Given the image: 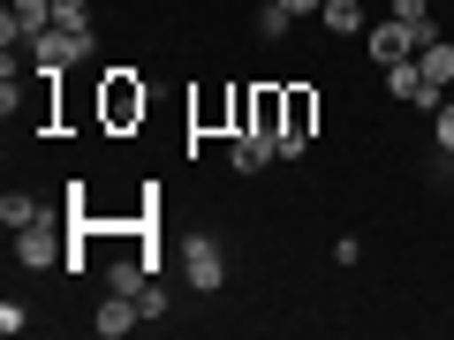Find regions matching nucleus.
Returning a JSON list of instances; mask_svg holds the SVG:
<instances>
[{
  "label": "nucleus",
  "instance_id": "f257e3e1",
  "mask_svg": "<svg viewBox=\"0 0 454 340\" xmlns=\"http://www.w3.org/2000/svg\"><path fill=\"white\" fill-rule=\"evenodd\" d=\"M98 113H106V129H129V121H145V83H137V68H114V76H106Z\"/></svg>",
  "mask_w": 454,
  "mask_h": 340
},
{
  "label": "nucleus",
  "instance_id": "f03ea898",
  "mask_svg": "<svg viewBox=\"0 0 454 340\" xmlns=\"http://www.w3.org/2000/svg\"><path fill=\"white\" fill-rule=\"evenodd\" d=\"M83 53H91V46H83L76 31H61V23H46V31L31 38V61H38V76H68V68H76Z\"/></svg>",
  "mask_w": 454,
  "mask_h": 340
},
{
  "label": "nucleus",
  "instance_id": "7ed1b4c3",
  "mask_svg": "<svg viewBox=\"0 0 454 340\" xmlns=\"http://www.w3.org/2000/svg\"><path fill=\"white\" fill-rule=\"evenodd\" d=\"M16 265H23V273H46V265H61V220H53V212H46L38 227H23V235H16Z\"/></svg>",
  "mask_w": 454,
  "mask_h": 340
},
{
  "label": "nucleus",
  "instance_id": "20e7f679",
  "mask_svg": "<svg viewBox=\"0 0 454 340\" xmlns=\"http://www.w3.org/2000/svg\"><path fill=\"white\" fill-rule=\"evenodd\" d=\"M182 273H190V288H197V295H212V288L227 280L220 243H212V235H190V243H182Z\"/></svg>",
  "mask_w": 454,
  "mask_h": 340
},
{
  "label": "nucleus",
  "instance_id": "39448f33",
  "mask_svg": "<svg viewBox=\"0 0 454 340\" xmlns=\"http://www.w3.org/2000/svg\"><path fill=\"white\" fill-rule=\"evenodd\" d=\"M364 46H372V61H379V68H394V61H409V53H417V46H424V38H417V31H409V23H402V16H379V23H372V31H364Z\"/></svg>",
  "mask_w": 454,
  "mask_h": 340
},
{
  "label": "nucleus",
  "instance_id": "423d86ee",
  "mask_svg": "<svg viewBox=\"0 0 454 340\" xmlns=\"http://www.w3.org/2000/svg\"><path fill=\"white\" fill-rule=\"evenodd\" d=\"M46 23H53V0H8V16H0V38H8V46H31Z\"/></svg>",
  "mask_w": 454,
  "mask_h": 340
},
{
  "label": "nucleus",
  "instance_id": "0eeeda50",
  "mask_svg": "<svg viewBox=\"0 0 454 340\" xmlns=\"http://www.w3.org/2000/svg\"><path fill=\"white\" fill-rule=\"evenodd\" d=\"M137 318H145V303H137V295H114L106 288V303H98V340H121V333H137Z\"/></svg>",
  "mask_w": 454,
  "mask_h": 340
},
{
  "label": "nucleus",
  "instance_id": "6e6552de",
  "mask_svg": "<svg viewBox=\"0 0 454 340\" xmlns=\"http://www.w3.org/2000/svg\"><path fill=\"white\" fill-rule=\"evenodd\" d=\"M280 159V136L273 129H235V174H258V166Z\"/></svg>",
  "mask_w": 454,
  "mask_h": 340
},
{
  "label": "nucleus",
  "instance_id": "1a4fd4ad",
  "mask_svg": "<svg viewBox=\"0 0 454 340\" xmlns=\"http://www.w3.org/2000/svg\"><path fill=\"white\" fill-rule=\"evenodd\" d=\"M417 68H424L432 91H454V38H424V46H417Z\"/></svg>",
  "mask_w": 454,
  "mask_h": 340
},
{
  "label": "nucleus",
  "instance_id": "9d476101",
  "mask_svg": "<svg viewBox=\"0 0 454 340\" xmlns=\"http://www.w3.org/2000/svg\"><path fill=\"white\" fill-rule=\"evenodd\" d=\"M318 16H325L333 38H364V31H372V8H364V0H325Z\"/></svg>",
  "mask_w": 454,
  "mask_h": 340
},
{
  "label": "nucleus",
  "instance_id": "9b49d317",
  "mask_svg": "<svg viewBox=\"0 0 454 340\" xmlns=\"http://www.w3.org/2000/svg\"><path fill=\"white\" fill-rule=\"evenodd\" d=\"M38 220H46V205H38L31 189H8V197H0V227H8V235H23V227H38Z\"/></svg>",
  "mask_w": 454,
  "mask_h": 340
},
{
  "label": "nucleus",
  "instance_id": "f8f14e48",
  "mask_svg": "<svg viewBox=\"0 0 454 340\" xmlns=\"http://www.w3.org/2000/svg\"><path fill=\"white\" fill-rule=\"evenodd\" d=\"M145 280H152V258H114V265H106V288H114V295H137Z\"/></svg>",
  "mask_w": 454,
  "mask_h": 340
},
{
  "label": "nucleus",
  "instance_id": "ddd939ff",
  "mask_svg": "<svg viewBox=\"0 0 454 340\" xmlns=\"http://www.w3.org/2000/svg\"><path fill=\"white\" fill-rule=\"evenodd\" d=\"M387 16H402L417 38H439V31H432V0H387Z\"/></svg>",
  "mask_w": 454,
  "mask_h": 340
},
{
  "label": "nucleus",
  "instance_id": "4468645a",
  "mask_svg": "<svg viewBox=\"0 0 454 340\" xmlns=\"http://www.w3.org/2000/svg\"><path fill=\"white\" fill-rule=\"evenodd\" d=\"M53 23H61V31H76L83 46H91V8H83V0H53Z\"/></svg>",
  "mask_w": 454,
  "mask_h": 340
},
{
  "label": "nucleus",
  "instance_id": "2eb2a0df",
  "mask_svg": "<svg viewBox=\"0 0 454 340\" xmlns=\"http://www.w3.org/2000/svg\"><path fill=\"white\" fill-rule=\"evenodd\" d=\"M258 38H288V8H280V0L258 8Z\"/></svg>",
  "mask_w": 454,
  "mask_h": 340
},
{
  "label": "nucleus",
  "instance_id": "dca6fc26",
  "mask_svg": "<svg viewBox=\"0 0 454 340\" xmlns=\"http://www.w3.org/2000/svg\"><path fill=\"white\" fill-rule=\"evenodd\" d=\"M137 303H145V318H167V288H160V280H145V288H137Z\"/></svg>",
  "mask_w": 454,
  "mask_h": 340
},
{
  "label": "nucleus",
  "instance_id": "f3484780",
  "mask_svg": "<svg viewBox=\"0 0 454 340\" xmlns=\"http://www.w3.org/2000/svg\"><path fill=\"white\" fill-rule=\"evenodd\" d=\"M439 151L454 159V91H447V106H439Z\"/></svg>",
  "mask_w": 454,
  "mask_h": 340
},
{
  "label": "nucleus",
  "instance_id": "a211bd4d",
  "mask_svg": "<svg viewBox=\"0 0 454 340\" xmlns=\"http://www.w3.org/2000/svg\"><path fill=\"white\" fill-rule=\"evenodd\" d=\"M280 8H288V16H318L325 0H280Z\"/></svg>",
  "mask_w": 454,
  "mask_h": 340
}]
</instances>
